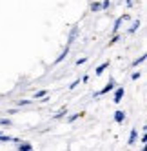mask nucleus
I'll list each match as a JSON object with an SVG mask.
<instances>
[{
  "label": "nucleus",
  "mask_w": 147,
  "mask_h": 151,
  "mask_svg": "<svg viewBox=\"0 0 147 151\" xmlns=\"http://www.w3.org/2000/svg\"><path fill=\"white\" fill-rule=\"evenodd\" d=\"M114 88H116V82H114V78H109V82L103 86V89H102V91L94 93V99H96V96H100V95H107V93H109V91H113Z\"/></svg>",
  "instance_id": "f257e3e1"
},
{
  "label": "nucleus",
  "mask_w": 147,
  "mask_h": 151,
  "mask_svg": "<svg viewBox=\"0 0 147 151\" xmlns=\"http://www.w3.org/2000/svg\"><path fill=\"white\" fill-rule=\"evenodd\" d=\"M123 95H125V89L123 88H114V104H120L122 99H123Z\"/></svg>",
  "instance_id": "f03ea898"
},
{
  "label": "nucleus",
  "mask_w": 147,
  "mask_h": 151,
  "mask_svg": "<svg viewBox=\"0 0 147 151\" xmlns=\"http://www.w3.org/2000/svg\"><path fill=\"white\" fill-rule=\"evenodd\" d=\"M78 37V26H75L71 29V33H69V38H67V46H71L73 42H75V38Z\"/></svg>",
  "instance_id": "7ed1b4c3"
},
{
  "label": "nucleus",
  "mask_w": 147,
  "mask_h": 151,
  "mask_svg": "<svg viewBox=\"0 0 147 151\" xmlns=\"http://www.w3.org/2000/svg\"><path fill=\"white\" fill-rule=\"evenodd\" d=\"M125 18H127V15H123V17H118V18H116V22H114V26H113V31H114V33H118V29H120V26H122V22H123Z\"/></svg>",
  "instance_id": "20e7f679"
},
{
  "label": "nucleus",
  "mask_w": 147,
  "mask_h": 151,
  "mask_svg": "<svg viewBox=\"0 0 147 151\" xmlns=\"http://www.w3.org/2000/svg\"><path fill=\"white\" fill-rule=\"evenodd\" d=\"M109 68V62H103V64H100V66L96 68V71H94V75H96V77H100V75L103 73V71H106Z\"/></svg>",
  "instance_id": "39448f33"
},
{
  "label": "nucleus",
  "mask_w": 147,
  "mask_h": 151,
  "mask_svg": "<svg viewBox=\"0 0 147 151\" xmlns=\"http://www.w3.org/2000/svg\"><path fill=\"white\" fill-rule=\"evenodd\" d=\"M18 151H33V146L29 142H18Z\"/></svg>",
  "instance_id": "423d86ee"
},
{
  "label": "nucleus",
  "mask_w": 147,
  "mask_h": 151,
  "mask_svg": "<svg viewBox=\"0 0 147 151\" xmlns=\"http://www.w3.org/2000/svg\"><path fill=\"white\" fill-rule=\"evenodd\" d=\"M125 120V113L123 111H116V113H114V122H116V124H122Z\"/></svg>",
  "instance_id": "0eeeda50"
},
{
  "label": "nucleus",
  "mask_w": 147,
  "mask_h": 151,
  "mask_svg": "<svg viewBox=\"0 0 147 151\" xmlns=\"http://www.w3.org/2000/svg\"><path fill=\"white\" fill-rule=\"evenodd\" d=\"M67 53H69V46H66V47H64V51H62V53H60V55H58V58L55 60V64H60L62 60H64V58L67 57Z\"/></svg>",
  "instance_id": "6e6552de"
},
{
  "label": "nucleus",
  "mask_w": 147,
  "mask_h": 151,
  "mask_svg": "<svg viewBox=\"0 0 147 151\" xmlns=\"http://www.w3.org/2000/svg\"><path fill=\"white\" fill-rule=\"evenodd\" d=\"M136 137H138V131H136V129H131V133H129V146H133L134 142H136Z\"/></svg>",
  "instance_id": "1a4fd4ad"
},
{
  "label": "nucleus",
  "mask_w": 147,
  "mask_h": 151,
  "mask_svg": "<svg viewBox=\"0 0 147 151\" xmlns=\"http://www.w3.org/2000/svg\"><path fill=\"white\" fill-rule=\"evenodd\" d=\"M145 58H147V55H142V57H138V58H136V60L133 62V68H136L138 64H143V62H145Z\"/></svg>",
  "instance_id": "9d476101"
},
{
  "label": "nucleus",
  "mask_w": 147,
  "mask_h": 151,
  "mask_svg": "<svg viewBox=\"0 0 147 151\" xmlns=\"http://www.w3.org/2000/svg\"><path fill=\"white\" fill-rule=\"evenodd\" d=\"M138 27H140V20H134V22H133V26L129 27V33H134V31L138 29Z\"/></svg>",
  "instance_id": "9b49d317"
},
{
  "label": "nucleus",
  "mask_w": 147,
  "mask_h": 151,
  "mask_svg": "<svg viewBox=\"0 0 147 151\" xmlns=\"http://www.w3.org/2000/svg\"><path fill=\"white\" fill-rule=\"evenodd\" d=\"M66 115H67V109H66V107H62V109H60L53 118H62V116H66Z\"/></svg>",
  "instance_id": "f8f14e48"
},
{
  "label": "nucleus",
  "mask_w": 147,
  "mask_h": 151,
  "mask_svg": "<svg viewBox=\"0 0 147 151\" xmlns=\"http://www.w3.org/2000/svg\"><path fill=\"white\" fill-rule=\"evenodd\" d=\"M91 11H93V13H98V11H100V2H93V4H91Z\"/></svg>",
  "instance_id": "ddd939ff"
},
{
  "label": "nucleus",
  "mask_w": 147,
  "mask_h": 151,
  "mask_svg": "<svg viewBox=\"0 0 147 151\" xmlns=\"http://www.w3.org/2000/svg\"><path fill=\"white\" fill-rule=\"evenodd\" d=\"M80 116H83V113H75V115H71V116L67 118V122H75L76 118H80Z\"/></svg>",
  "instance_id": "4468645a"
},
{
  "label": "nucleus",
  "mask_w": 147,
  "mask_h": 151,
  "mask_svg": "<svg viewBox=\"0 0 147 151\" xmlns=\"http://www.w3.org/2000/svg\"><path fill=\"white\" fill-rule=\"evenodd\" d=\"M0 126L9 127V126H11V120H9V118H0Z\"/></svg>",
  "instance_id": "2eb2a0df"
},
{
  "label": "nucleus",
  "mask_w": 147,
  "mask_h": 151,
  "mask_svg": "<svg viewBox=\"0 0 147 151\" xmlns=\"http://www.w3.org/2000/svg\"><path fill=\"white\" fill-rule=\"evenodd\" d=\"M44 96H47V91H46V89H42V91H38V93L35 95V99H44Z\"/></svg>",
  "instance_id": "dca6fc26"
},
{
  "label": "nucleus",
  "mask_w": 147,
  "mask_h": 151,
  "mask_svg": "<svg viewBox=\"0 0 147 151\" xmlns=\"http://www.w3.org/2000/svg\"><path fill=\"white\" fill-rule=\"evenodd\" d=\"M111 7V2H109V0H103V2L100 4V9H109Z\"/></svg>",
  "instance_id": "f3484780"
},
{
  "label": "nucleus",
  "mask_w": 147,
  "mask_h": 151,
  "mask_svg": "<svg viewBox=\"0 0 147 151\" xmlns=\"http://www.w3.org/2000/svg\"><path fill=\"white\" fill-rule=\"evenodd\" d=\"M118 40H120V35L116 33V35H114V37H113V38L109 40V44H116V42H118Z\"/></svg>",
  "instance_id": "a211bd4d"
},
{
  "label": "nucleus",
  "mask_w": 147,
  "mask_h": 151,
  "mask_svg": "<svg viewBox=\"0 0 147 151\" xmlns=\"http://www.w3.org/2000/svg\"><path fill=\"white\" fill-rule=\"evenodd\" d=\"M31 100H18V107H22V106H29Z\"/></svg>",
  "instance_id": "6ab92c4d"
},
{
  "label": "nucleus",
  "mask_w": 147,
  "mask_h": 151,
  "mask_svg": "<svg viewBox=\"0 0 147 151\" xmlns=\"http://www.w3.org/2000/svg\"><path fill=\"white\" fill-rule=\"evenodd\" d=\"M145 131H147V127H143V135H142V138H140V140H142V144L147 142V135H145Z\"/></svg>",
  "instance_id": "aec40b11"
},
{
  "label": "nucleus",
  "mask_w": 147,
  "mask_h": 151,
  "mask_svg": "<svg viewBox=\"0 0 147 151\" xmlns=\"http://www.w3.org/2000/svg\"><path fill=\"white\" fill-rule=\"evenodd\" d=\"M131 78H133V80H138V78H140V71H134V73L131 75Z\"/></svg>",
  "instance_id": "412c9836"
},
{
  "label": "nucleus",
  "mask_w": 147,
  "mask_h": 151,
  "mask_svg": "<svg viewBox=\"0 0 147 151\" xmlns=\"http://www.w3.org/2000/svg\"><path fill=\"white\" fill-rule=\"evenodd\" d=\"M78 84H80V80H75V82H73V84L69 86V89H75V88H76V86H78Z\"/></svg>",
  "instance_id": "4be33fe9"
},
{
  "label": "nucleus",
  "mask_w": 147,
  "mask_h": 151,
  "mask_svg": "<svg viewBox=\"0 0 147 151\" xmlns=\"http://www.w3.org/2000/svg\"><path fill=\"white\" fill-rule=\"evenodd\" d=\"M86 60H87L86 57H83V58H78V60H76V64H78V66H82V64H86Z\"/></svg>",
  "instance_id": "5701e85b"
},
{
  "label": "nucleus",
  "mask_w": 147,
  "mask_h": 151,
  "mask_svg": "<svg viewBox=\"0 0 147 151\" xmlns=\"http://www.w3.org/2000/svg\"><path fill=\"white\" fill-rule=\"evenodd\" d=\"M142 151H145V144H142Z\"/></svg>",
  "instance_id": "b1692460"
},
{
  "label": "nucleus",
  "mask_w": 147,
  "mask_h": 151,
  "mask_svg": "<svg viewBox=\"0 0 147 151\" xmlns=\"http://www.w3.org/2000/svg\"><path fill=\"white\" fill-rule=\"evenodd\" d=\"M0 135H2V133H0Z\"/></svg>",
  "instance_id": "393cba45"
}]
</instances>
